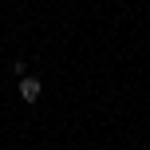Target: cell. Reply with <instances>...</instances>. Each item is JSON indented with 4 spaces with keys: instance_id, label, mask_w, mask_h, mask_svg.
I'll return each instance as SVG.
<instances>
[{
    "instance_id": "1",
    "label": "cell",
    "mask_w": 150,
    "mask_h": 150,
    "mask_svg": "<svg viewBox=\"0 0 150 150\" xmlns=\"http://www.w3.org/2000/svg\"><path fill=\"white\" fill-rule=\"evenodd\" d=\"M40 95H44V83H40L36 75H24V79H20V99H24V103H36Z\"/></svg>"
}]
</instances>
